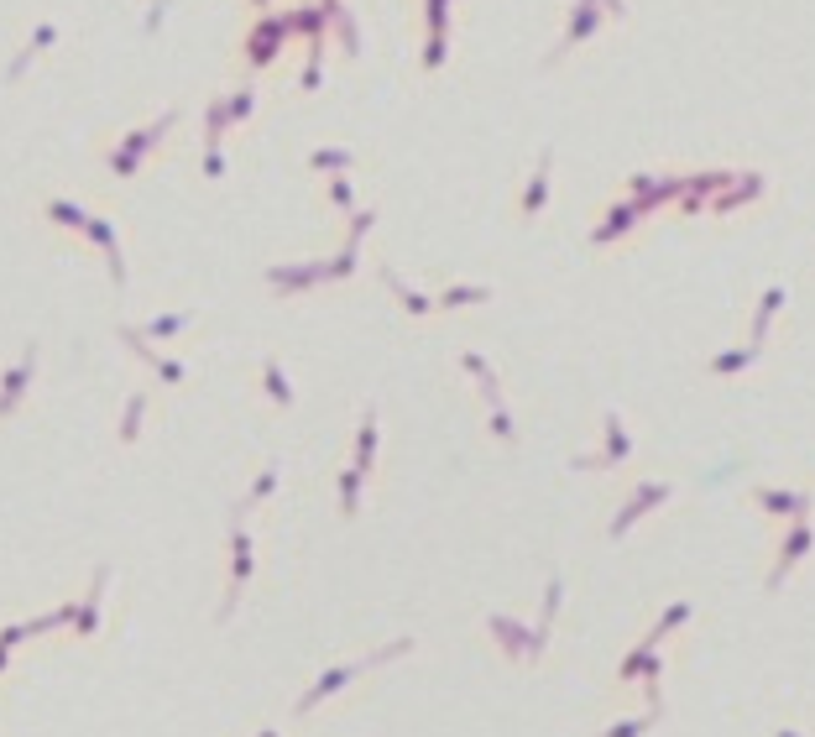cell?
<instances>
[{
	"label": "cell",
	"mask_w": 815,
	"mask_h": 737,
	"mask_svg": "<svg viewBox=\"0 0 815 737\" xmlns=\"http://www.w3.org/2000/svg\"><path fill=\"white\" fill-rule=\"evenodd\" d=\"M596 27H601V6H596V0H575L570 27H565V37H560V53H565V48H575L580 37H591Z\"/></svg>",
	"instance_id": "obj_1"
},
{
	"label": "cell",
	"mask_w": 815,
	"mask_h": 737,
	"mask_svg": "<svg viewBox=\"0 0 815 737\" xmlns=\"http://www.w3.org/2000/svg\"><path fill=\"white\" fill-rule=\"evenodd\" d=\"M779 304H784V288L774 283V288H768V293H763V304H758V319H753V330H758V335L768 330V319H774V314H779Z\"/></svg>",
	"instance_id": "obj_2"
},
{
	"label": "cell",
	"mask_w": 815,
	"mask_h": 737,
	"mask_svg": "<svg viewBox=\"0 0 815 737\" xmlns=\"http://www.w3.org/2000/svg\"><path fill=\"white\" fill-rule=\"evenodd\" d=\"M758 351H753V345H742V351H727V356H716L711 361V372H737V366H748Z\"/></svg>",
	"instance_id": "obj_3"
},
{
	"label": "cell",
	"mask_w": 815,
	"mask_h": 737,
	"mask_svg": "<svg viewBox=\"0 0 815 737\" xmlns=\"http://www.w3.org/2000/svg\"><path fill=\"white\" fill-rule=\"evenodd\" d=\"M596 6H607L612 16H627V0H596Z\"/></svg>",
	"instance_id": "obj_4"
}]
</instances>
